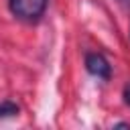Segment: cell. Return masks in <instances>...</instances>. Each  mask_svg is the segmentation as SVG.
<instances>
[{
  "mask_svg": "<svg viewBox=\"0 0 130 130\" xmlns=\"http://www.w3.org/2000/svg\"><path fill=\"white\" fill-rule=\"evenodd\" d=\"M10 12L22 20H39L47 8V0H8Z\"/></svg>",
  "mask_w": 130,
  "mask_h": 130,
  "instance_id": "1",
  "label": "cell"
},
{
  "mask_svg": "<svg viewBox=\"0 0 130 130\" xmlns=\"http://www.w3.org/2000/svg\"><path fill=\"white\" fill-rule=\"evenodd\" d=\"M85 69L95 75V77H102V79H108L110 77V63L104 55L100 53H89L85 55Z\"/></svg>",
  "mask_w": 130,
  "mask_h": 130,
  "instance_id": "2",
  "label": "cell"
},
{
  "mask_svg": "<svg viewBox=\"0 0 130 130\" xmlns=\"http://www.w3.org/2000/svg\"><path fill=\"white\" fill-rule=\"evenodd\" d=\"M16 114H18V106H16L14 102L6 100V102L0 104V120H2V118H12V116H16Z\"/></svg>",
  "mask_w": 130,
  "mask_h": 130,
  "instance_id": "3",
  "label": "cell"
},
{
  "mask_svg": "<svg viewBox=\"0 0 130 130\" xmlns=\"http://www.w3.org/2000/svg\"><path fill=\"white\" fill-rule=\"evenodd\" d=\"M124 102H126V104L130 106V83H128V85L124 87Z\"/></svg>",
  "mask_w": 130,
  "mask_h": 130,
  "instance_id": "4",
  "label": "cell"
}]
</instances>
